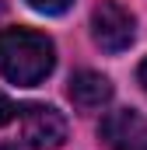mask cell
Returning a JSON list of instances; mask_svg holds the SVG:
<instances>
[{"label": "cell", "instance_id": "6da1fadb", "mask_svg": "<svg viewBox=\"0 0 147 150\" xmlns=\"http://www.w3.org/2000/svg\"><path fill=\"white\" fill-rule=\"evenodd\" d=\"M56 67L53 42L32 28H4L0 32V74L11 84L35 87Z\"/></svg>", "mask_w": 147, "mask_h": 150}, {"label": "cell", "instance_id": "7a4b0ae2", "mask_svg": "<svg viewBox=\"0 0 147 150\" xmlns=\"http://www.w3.org/2000/svg\"><path fill=\"white\" fill-rule=\"evenodd\" d=\"M91 35L95 42L105 49V52H123L133 45L137 38V18L116 4V0H102L95 11H91Z\"/></svg>", "mask_w": 147, "mask_h": 150}, {"label": "cell", "instance_id": "3957f363", "mask_svg": "<svg viewBox=\"0 0 147 150\" xmlns=\"http://www.w3.org/2000/svg\"><path fill=\"white\" fill-rule=\"evenodd\" d=\"M21 136L35 150H60L67 143V119L53 105H28L21 108Z\"/></svg>", "mask_w": 147, "mask_h": 150}, {"label": "cell", "instance_id": "277c9868", "mask_svg": "<svg viewBox=\"0 0 147 150\" xmlns=\"http://www.w3.org/2000/svg\"><path fill=\"white\" fill-rule=\"evenodd\" d=\"M98 140L109 150H137L147 140V119L133 108H116L102 119Z\"/></svg>", "mask_w": 147, "mask_h": 150}, {"label": "cell", "instance_id": "5b68a950", "mask_svg": "<svg viewBox=\"0 0 147 150\" xmlns=\"http://www.w3.org/2000/svg\"><path fill=\"white\" fill-rule=\"evenodd\" d=\"M67 94H70L74 108H81V112H98V108H105L112 101V84H109V77L95 74V70H81V74L70 77Z\"/></svg>", "mask_w": 147, "mask_h": 150}, {"label": "cell", "instance_id": "8992f818", "mask_svg": "<svg viewBox=\"0 0 147 150\" xmlns=\"http://www.w3.org/2000/svg\"><path fill=\"white\" fill-rule=\"evenodd\" d=\"M28 4H32L35 11H42V14H63L74 0H28Z\"/></svg>", "mask_w": 147, "mask_h": 150}, {"label": "cell", "instance_id": "52a82bcc", "mask_svg": "<svg viewBox=\"0 0 147 150\" xmlns=\"http://www.w3.org/2000/svg\"><path fill=\"white\" fill-rule=\"evenodd\" d=\"M14 115H18V105H14L11 98H4V94H0V126H7Z\"/></svg>", "mask_w": 147, "mask_h": 150}, {"label": "cell", "instance_id": "ba28073f", "mask_svg": "<svg viewBox=\"0 0 147 150\" xmlns=\"http://www.w3.org/2000/svg\"><path fill=\"white\" fill-rule=\"evenodd\" d=\"M137 77H140V84H144V91H147V59L140 63V70H137Z\"/></svg>", "mask_w": 147, "mask_h": 150}, {"label": "cell", "instance_id": "9c48e42d", "mask_svg": "<svg viewBox=\"0 0 147 150\" xmlns=\"http://www.w3.org/2000/svg\"><path fill=\"white\" fill-rule=\"evenodd\" d=\"M137 150H147V140H144V143H140V147H137Z\"/></svg>", "mask_w": 147, "mask_h": 150}, {"label": "cell", "instance_id": "30bf717a", "mask_svg": "<svg viewBox=\"0 0 147 150\" xmlns=\"http://www.w3.org/2000/svg\"><path fill=\"white\" fill-rule=\"evenodd\" d=\"M0 150H14V147H0Z\"/></svg>", "mask_w": 147, "mask_h": 150}]
</instances>
